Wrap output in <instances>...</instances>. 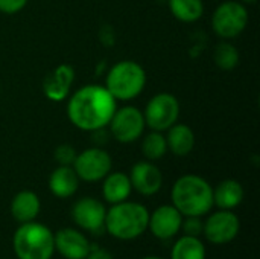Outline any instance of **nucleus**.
Masks as SVG:
<instances>
[{
	"instance_id": "obj_24",
	"label": "nucleus",
	"mask_w": 260,
	"mask_h": 259,
	"mask_svg": "<svg viewBox=\"0 0 260 259\" xmlns=\"http://www.w3.org/2000/svg\"><path fill=\"white\" fill-rule=\"evenodd\" d=\"M43 89H44L46 96L52 101H62L69 93V90L64 89L58 81H55V78L52 75L46 76V79L43 82Z\"/></svg>"
},
{
	"instance_id": "obj_28",
	"label": "nucleus",
	"mask_w": 260,
	"mask_h": 259,
	"mask_svg": "<svg viewBox=\"0 0 260 259\" xmlns=\"http://www.w3.org/2000/svg\"><path fill=\"white\" fill-rule=\"evenodd\" d=\"M27 0H0V12L12 15L20 12L26 6Z\"/></svg>"
},
{
	"instance_id": "obj_20",
	"label": "nucleus",
	"mask_w": 260,
	"mask_h": 259,
	"mask_svg": "<svg viewBox=\"0 0 260 259\" xmlns=\"http://www.w3.org/2000/svg\"><path fill=\"white\" fill-rule=\"evenodd\" d=\"M169 9L172 15L184 23H193L204 14L203 0H169Z\"/></svg>"
},
{
	"instance_id": "obj_5",
	"label": "nucleus",
	"mask_w": 260,
	"mask_h": 259,
	"mask_svg": "<svg viewBox=\"0 0 260 259\" xmlns=\"http://www.w3.org/2000/svg\"><path fill=\"white\" fill-rule=\"evenodd\" d=\"M146 85L143 67L131 60L119 61L107 75L105 89L116 101H131L137 98Z\"/></svg>"
},
{
	"instance_id": "obj_16",
	"label": "nucleus",
	"mask_w": 260,
	"mask_h": 259,
	"mask_svg": "<svg viewBox=\"0 0 260 259\" xmlns=\"http://www.w3.org/2000/svg\"><path fill=\"white\" fill-rule=\"evenodd\" d=\"M40 198L32 191H20L11 203V214L12 218L18 223H29L34 221L40 214Z\"/></svg>"
},
{
	"instance_id": "obj_27",
	"label": "nucleus",
	"mask_w": 260,
	"mask_h": 259,
	"mask_svg": "<svg viewBox=\"0 0 260 259\" xmlns=\"http://www.w3.org/2000/svg\"><path fill=\"white\" fill-rule=\"evenodd\" d=\"M203 221L201 217H187L183 223H181V229L186 235L189 237H198L203 234Z\"/></svg>"
},
{
	"instance_id": "obj_22",
	"label": "nucleus",
	"mask_w": 260,
	"mask_h": 259,
	"mask_svg": "<svg viewBox=\"0 0 260 259\" xmlns=\"http://www.w3.org/2000/svg\"><path fill=\"white\" fill-rule=\"evenodd\" d=\"M142 153L149 162L161 159L168 153V143H166V137L163 136V133L154 131V130L148 133L142 142Z\"/></svg>"
},
{
	"instance_id": "obj_3",
	"label": "nucleus",
	"mask_w": 260,
	"mask_h": 259,
	"mask_svg": "<svg viewBox=\"0 0 260 259\" xmlns=\"http://www.w3.org/2000/svg\"><path fill=\"white\" fill-rule=\"evenodd\" d=\"M149 223V212L143 205L134 202L116 203L107 211L104 227L117 240L128 241L140 237Z\"/></svg>"
},
{
	"instance_id": "obj_12",
	"label": "nucleus",
	"mask_w": 260,
	"mask_h": 259,
	"mask_svg": "<svg viewBox=\"0 0 260 259\" xmlns=\"http://www.w3.org/2000/svg\"><path fill=\"white\" fill-rule=\"evenodd\" d=\"M181 223L183 215L172 205H165L157 208L149 215L148 229H151L155 238L169 240L181 231Z\"/></svg>"
},
{
	"instance_id": "obj_17",
	"label": "nucleus",
	"mask_w": 260,
	"mask_h": 259,
	"mask_svg": "<svg viewBox=\"0 0 260 259\" xmlns=\"http://www.w3.org/2000/svg\"><path fill=\"white\" fill-rule=\"evenodd\" d=\"M166 131H168V134L165 137H166V143H168V151H171L172 154L180 156V157L192 153V150L195 147V134L190 127H187L184 124H174Z\"/></svg>"
},
{
	"instance_id": "obj_9",
	"label": "nucleus",
	"mask_w": 260,
	"mask_h": 259,
	"mask_svg": "<svg viewBox=\"0 0 260 259\" xmlns=\"http://www.w3.org/2000/svg\"><path fill=\"white\" fill-rule=\"evenodd\" d=\"M111 156L102 148H87L76 154L73 162V169L79 180L84 182H99L111 171Z\"/></svg>"
},
{
	"instance_id": "obj_8",
	"label": "nucleus",
	"mask_w": 260,
	"mask_h": 259,
	"mask_svg": "<svg viewBox=\"0 0 260 259\" xmlns=\"http://www.w3.org/2000/svg\"><path fill=\"white\" fill-rule=\"evenodd\" d=\"M108 127L116 140L120 143H131L143 134L146 124L143 111H140L137 107L126 105L114 111Z\"/></svg>"
},
{
	"instance_id": "obj_1",
	"label": "nucleus",
	"mask_w": 260,
	"mask_h": 259,
	"mask_svg": "<svg viewBox=\"0 0 260 259\" xmlns=\"http://www.w3.org/2000/svg\"><path fill=\"white\" fill-rule=\"evenodd\" d=\"M117 110L113 95L99 84L81 87L72 95L67 104L70 122L82 131L104 130Z\"/></svg>"
},
{
	"instance_id": "obj_18",
	"label": "nucleus",
	"mask_w": 260,
	"mask_h": 259,
	"mask_svg": "<svg viewBox=\"0 0 260 259\" xmlns=\"http://www.w3.org/2000/svg\"><path fill=\"white\" fill-rule=\"evenodd\" d=\"M133 191V186H131V182H129V177L123 172H108L105 177H104V185H102V194H104V198L111 203V205H116V203H120V202H125L129 194Z\"/></svg>"
},
{
	"instance_id": "obj_15",
	"label": "nucleus",
	"mask_w": 260,
	"mask_h": 259,
	"mask_svg": "<svg viewBox=\"0 0 260 259\" xmlns=\"http://www.w3.org/2000/svg\"><path fill=\"white\" fill-rule=\"evenodd\" d=\"M79 188V177L72 166H58L49 177V189L58 198L75 195Z\"/></svg>"
},
{
	"instance_id": "obj_6",
	"label": "nucleus",
	"mask_w": 260,
	"mask_h": 259,
	"mask_svg": "<svg viewBox=\"0 0 260 259\" xmlns=\"http://www.w3.org/2000/svg\"><path fill=\"white\" fill-rule=\"evenodd\" d=\"M248 24V11L239 2L221 3L212 15V27L215 34L224 40L236 38Z\"/></svg>"
},
{
	"instance_id": "obj_14",
	"label": "nucleus",
	"mask_w": 260,
	"mask_h": 259,
	"mask_svg": "<svg viewBox=\"0 0 260 259\" xmlns=\"http://www.w3.org/2000/svg\"><path fill=\"white\" fill-rule=\"evenodd\" d=\"M55 250L66 259H85L90 252L88 240L75 229H61L53 235Z\"/></svg>"
},
{
	"instance_id": "obj_19",
	"label": "nucleus",
	"mask_w": 260,
	"mask_h": 259,
	"mask_svg": "<svg viewBox=\"0 0 260 259\" xmlns=\"http://www.w3.org/2000/svg\"><path fill=\"white\" fill-rule=\"evenodd\" d=\"M244 200V188L236 180H224L213 189V205L219 209L232 211Z\"/></svg>"
},
{
	"instance_id": "obj_4",
	"label": "nucleus",
	"mask_w": 260,
	"mask_h": 259,
	"mask_svg": "<svg viewBox=\"0 0 260 259\" xmlns=\"http://www.w3.org/2000/svg\"><path fill=\"white\" fill-rule=\"evenodd\" d=\"M14 253L18 259H50L55 252L53 234L40 223H23L12 238Z\"/></svg>"
},
{
	"instance_id": "obj_7",
	"label": "nucleus",
	"mask_w": 260,
	"mask_h": 259,
	"mask_svg": "<svg viewBox=\"0 0 260 259\" xmlns=\"http://www.w3.org/2000/svg\"><path fill=\"white\" fill-rule=\"evenodd\" d=\"M180 116V102L172 93H158L148 104L143 111L145 124L154 131H166L177 124Z\"/></svg>"
},
{
	"instance_id": "obj_30",
	"label": "nucleus",
	"mask_w": 260,
	"mask_h": 259,
	"mask_svg": "<svg viewBox=\"0 0 260 259\" xmlns=\"http://www.w3.org/2000/svg\"><path fill=\"white\" fill-rule=\"evenodd\" d=\"M244 3H248V5H253V3H256L257 0H242Z\"/></svg>"
},
{
	"instance_id": "obj_26",
	"label": "nucleus",
	"mask_w": 260,
	"mask_h": 259,
	"mask_svg": "<svg viewBox=\"0 0 260 259\" xmlns=\"http://www.w3.org/2000/svg\"><path fill=\"white\" fill-rule=\"evenodd\" d=\"M53 78H55V81H58L64 89H70V85H72V82H73V78H75V72H73V69L70 67V66H67V64H62V66H58L55 70H53V73H50Z\"/></svg>"
},
{
	"instance_id": "obj_21",
	"label": "nucleus",
	"mask_w": 260,
	"mask_h": 259,
	"mask_svg": "<svg viewBox=\"0 0 260 259\" xmlns=\"http://www.w3.org/2000/svg\"><path fill=\"white\" fill-rule=\"evenodd\" d=\"M171 259H206V247L198 237H183L172 247Z\"/></svg>"
},
{
	"instance_id": "obj_2",
	"label": "nucleus",
	"mask_w": 260,
	"mask_h": 259,
	"mask_svg": "<svg viewBox=\"0 0 260 259\" xmlns=\"http://www.w3.org/2000/svg\"><path fill=\"white\" fill-rule=\"evenodd\" d=\"M172 206L186 217H201L213 206V189L207 180L195 174L180 177L171 191Z\"/></svg>"
},
{
	"instance_id": "obj_13",
	"label": "nucleus",
	"mask_w": 260,
	"mask_h": 259,
	"mask_svg": "<svg viewBox=\"0 0 260 259\" xmlns=\"http://www.w3.org/2000/svg\"><path fill=\"white\" fill-rule=\"evenodd\" d=\"M131 186L142 195L151 197L157 194L163 185V174L152 162H137L129 174Z\"/></svg>"
},
{
	"instance_id": "obj_11",
	"label": "nucleus",
	"mask_w": 260,
	"mask_h": 259,
	"mask_svg": "<svg viewBox=\"0 0 260 259\" xmlns=\"http://www.w3.org/2000/svg\"><path fill=\"white\" fill-rule=\"evenodd\" d=\"M105 215H107L105 206L93 197H84L78 200L72 209L73 221L84 231L94 232V234H98L104 227Z\"/></svg>"
},
{
	"instance_id": "obj_25",
	"label": "nucleus",
	"mask_w": 260,
	"mask_h": 259,
	"mask_svg": "<svg viewBox=\"0 0 260 259\" xmlns=\"http://www.w3.org/2000/svg\"><path fill=\"white\" fill-rule=\"evenodd\" d=\"M53 157L59 166H72L76 159V151L72 145L62 143L56 147V150L53 151Z\"/></svg>"
},
{
	"instance_id": "obj_31",
	"label": "nucleus",
	"mask_w": 260,
	"mask_h": 259,
	"mask_svg": "<svg viewBox=\"0 0 260 259\" xmlns=\"http://www.w3.org/2000/svg\"><path fill=\"white\" fill-rule=\"evenodd\" d=\"M142 259H163V258H158V256H146V258H142Z\"/></svg>"
},
{
	"instance_id": "obj_10",
	"label": "nucleus",
	"mask_w": 260,
	"mask_h": 259,
	"mask_svg": "<svg viewBox=\"0 0 260 259\" xmlns=\"http://www.w3.org/2000/svg\"><path fill=\"white\" fill-rule=\"evenodd\" d=\"M239 229H241L239 218L232 211H225V209L212 214L203 226V232L212 244L232 243L238 237Z\"/></svg>"
},
{
	"instance_id": "obj_29",
	"label": "nucleus",
	"mask_w": 260,
	"mask_h": 259,
	"mask_svg": "<svg viewBox=\"0 0 260 259\" xmlns=\"http://www.w3.org/2000/svg\"><path fill=\"white\" fill-rule=\"evenodd\" d=\"M85 259H113V256H111V253L108 250L99 249V247L90 244V252H88V255H87Z\"/></svg>"
},
{
	"instance_id": "obj_23",
	"label": "nucleus",
	"mask_w": 260,
	"mask_h": 259,
	"mask_svg": "<svg viewBox=\"0 0 260 259\" xmlns=\"http://www.w3.org/2000/svg\"><path fill=\"white\" fill-rule=\"evenodd\" d=\"M213 60L215 64L222 69V70H233L238 63H239V52L238 49L229 43V41H221L213 52Z\"/></svg>"
}]
</instances>
